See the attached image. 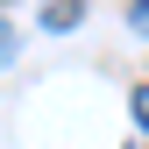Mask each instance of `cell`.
<instances>
[{"label": "cell", "instance_id": "obj_2", "mask_svg": "<svg viewBox=\"0 0 149 149\" xmlns=\"http://www.w3.org/2000/svg\"><path fill=\"white\" fill-rule=\"evenodd\" d=\"M128 114H135V128H142V135H149V78L135 85V100H128Z\"/></svg>", "mask_w": 149, "mask_h": 149}, {"label": "cell", "instance_id": "obj_3", "mask_svg": "<svg viewBox=\"0 0 149 149\" xmlns=\"http://www.w3.org/2000/svg\"><path fill=\"white\" fill-rule=\"evenodd\" d=\"M128 22H135V36H149V0H135V7H128Z\"/></svg>", "mask_w": 149, "mask_h": 149}, {"label": "cell", "instance_id": "obj_4", "mask_svg": "<svg viewBox=\"0 0 149 149\" xmlns=\"http://www.w3.org/2000/svg\"><path fill=\"white\" fill-rule=\"evenodd\" d=\"M0 57H14V36H7V22H0Z\"/></svg>", "mask_w": 149, "mask_h": 149}, {"label": "cell", "instance_id": "obj_1", "mask_svg": "<svg viewBox=\"0 0 149 149\" xmlns=\"http://www.w3.org/2000/svg\"><path fill=\"white\" fill-rule=\"evenodd\" d=\"M78 14H85L78 0H50V7H43V22H50V29H71V22H78Z\"/></svg>", "mask_w": 149, "mask_h": 149}]
</instances>
